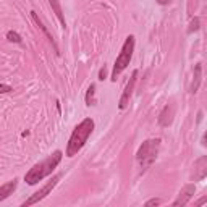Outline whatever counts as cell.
<instances>
[{"label":"cell","mask_w":207,"mask_h":207,"mask_svg":"<svg viewBox=\"0 0 207 207\" xmlns=\"http://www.w3.org/2000/svg\"><path fill=\"white\" fill-rule=\"evenodd\" d=\"M201 79H202V65L196 63L194 65V71H193V81H191V92L193 94H196L197 89H199Z\"/></svg>","instance_id":"11"},{"label":"cell","mask_w":207,"mask_h":207,"mask_svg":"<svg viewBox=\"0 0 207 207\" xmlns=\"http://www.w3.org/2000/svg\"><path fill=\"white\" fill-rule=\"evenodd\" d=\"M207 176V155L199 157L194 162V173H193V180L194 181H201Z\"/></svg>","instance_id":"8"},{"label":"cell","mask_w":207,"mask_h":207,"mask_svg":"<svg viewBox=\"0 0 207 207\" xmlns=\"http://www.w3.org/2000/svg\"><path fill=\"white\" fill-rule=\"evenodd\" d=\"M105 78H107V68H105V65H104V67L99 70V79H100V81H104Z\"/></svg>","instance_id":"17"},{"label":"cell","mask_w":207,"mask_h":207,"mask_svg":"<svg viewBox=\"0 0 207 207\" xmlns=\"http://www.w3.org/2000/svg\"><path fill=\"white\" fill-rule=\"evenodd\" d=\"M159 204H162V201H160V199H149V201L146 202V207H150V205H159Z\"/></svg>","instance_id":"18"},{"label":"cell","mask_w":207,"mask_h":207,"mask_svg":"<svg viewBox=\"0 0 207 207\" xmlns=\"http://www.w3.org/2000/svg\"><path fill=\"white\" fill-rule=\"evenodd\" d=\"M62 157H63L62 150H55L52 155L44 159V160L39 162V164H36L31 170L24 175V181L28 184H31V186L36 184V183H39V181H42L45 176H49L55 168L58 167V164L62 162Z\"/></svg>","instance_id":"1"},{"label":"cell","mask_w":207,"mask_h":207,"mask_svg":"<svg viewBox=\"0 0 207 207\" xmlns=\"http://www.w3.org/2000/svg\"><path fill=\"white\" fill-rule=\"evenodd\" d=\"M94 94H96V84H91L88 92H86V105H94L96 100H94Z\"/></svg>","instance_id":"14"},{"label":"cell","mask_w":207,"mask_h":207,"mask_svg":"<svg viewBox=\"0 0 207 207\" xmlns=\"http://www.w3.org/2000/svg\"><path fill=\"white\" fill-rule=\"evenodd\" d=\"M173 117H175V105L173 104H167V105L162 109L160 115H159V125L162 128L170 126L172 121H173Z\"/></svg>","instance_id":"7"},{"label":"cell","mask_w":207,"mask_h":207,"mask_svg":"<svg viewBox=\"0 0 207 207\" xmlns=\"http://www.w3.org/2000/svg\"><path fill=\"white\" fill-rule=\"evenodd\" d=\"M10 91H13L8 84H0V92L2 94H5V92H10Z\"/></svg>","instance_id":"19"},{"label":"cell","mask_w":207,"mask_h":207,"mask_svg":"<svg viewBox=\"0 0 207 207\" xmlns=\"http://www.w3.org/2000/svg\"><path fill=\"white\" fill-rule=\"evenodd\" d=\"M60 178H62V173H58V175H55L53 178H52V180L50 181H47L42 188H41V189L39 191H37V193H34L31 197H29V199H26L24 202H23V207H26V205H33V204H37V202H39V201H42L44 199V197L47 196V194H49L52 189H53V188L55 186H57V183L60 181Z\"/></svg>","instance_id":"5"},{"label":"cell","mask_w":207,"mask_h":207,"mask_svg":"<svg viewBox=\"0 0 207 207\" xmlns=\"http://www.w3.org/2000/svg\"><path fill=\"white\" fill-rule=\"evenodd\" d=\"M31 18H33V21L36 23V26L39 28V29H41V31L44 33V36L47 37V39H49V42H50V44L53 45V49H55V53L58 55V53H60V52H58V47H57V44H55V41H53V36H52V34L49 33V29H47V26H45V24L42 23V20H41L39 16H37V13H36V12H31Z\"/></svg>","instance_id":"10"},{"label":"cell","mask_w":207,"mask_h":207,"mask_svg":"<svg viewBox=\"0 0 207 207\" xmlns=\"http://www.w3.org/2000/svg\"><path fill=\"white\" fill-rule=\"evenodd\" d=\"M159 150H160V139H147L141 144V147L138 149L136 159L143 172H146L154 164V160L159 155Z\"/></svg>","instance_id":"3"},{"label":"cell","mask_w":207,"mask_h":207,"mask_svg":"<svg viewBox=\"0 0 207 207\" xmlns=\"http://www.w3.org/2000/svg\"><path fill=\"white\" fill-rule=\"evenodd\" d=\"M205 202H207V197H202V199H199V201L196 202V205H202V204H205Z\"/></svg>","instance_id":"20"},{"label":"cell","mask_w":207,"mask_h":207,"mask_svg":"<svg viewBox=\"0 0 207 207\" xmlns=\"http://www.w3.org/2000/svg\"><path fill=\"white\" fill-rule=\"evenodd\" d=\"M16 186H18V181L15 180V178H13L12 181H8V183H5V184L0 186V201H3L10 194H13V191L16 189Z\"/></svg>","instance_id":"12"},{"label":"cell","mask_w":207,"mask_h":207,"mask_svg":"<svg viewBox=\"0 0 207 207\" xmlns=\"http://www.w3.org/2000/svg\"><path fill=\"white\" fill-rule=\"evenodd\" d=\"M49 3H50V7H52L53 13L57 15V18L60 20L62 26L65 28V26H67V21H65V15H63V10H62V7H60V2H58V0H49Z\"/></svg>","instance_id":"13"},{"label":"cell","mask_w":207,"mask_h":207,"mask_svg":"<svg viewBox=\"0 0 207 207\" xmlns=\"http://www.w3.org/2000/svg\"><path fill=\"white\" fill-rule=\"evenodd\" d=\"M194 191H196V186L193 184V183H189V184H186L183 189L180 191V194H178V197L175 199V202H173V205H186L188 202L191 201V197L194 196Z\"/></svg>","instance_id":"9"},{"label":"cell","mask_w":207,"mask_h":207,"mask_svg":"<svg viewBox=\"0 0 207 207\" xmlns=\"http://www.w3.org/2000/svg\"><path fill=\"white\" fill-rule=\"evenodd\" d=\"M7 39L10 41V42H15V44H21L23 42L21 36L18 34V33H15V31H8L7 33Z\"/></svg>","instance_id":"16"},{"label":"cell","mask_w":207,"mask_h":207,"mask_svg":"<svg viewBox=\"0 0 207 207\" xmlns=\"http://www.w3.org/2000/svg\"><path fill=\"white\" fill-rule=\"evenodd\" d=\"M136 79H138V70L133 71V74H131V78L126 84V88L123 91V94H121V97H120V104H118V107L123 110L128 107V104H129V99H131V94H133L134 91V86H136Z\"/></svg>","instance_id":"6"},{"label":"cell","mask_w":207,"mask_h":207,"mask_svg":"<svg viewBox=\"0 0 207 207\" xmlns=\"http://www.w3.org/2000/svg\"><path fill=\"white\" fill-rule=\"evenodd\" d=\"M92 131H94L92 118H84L79 125H76V128L73 129V133L70 136L68 146H67V157H74L79 152L83 146L88 143V138L91 136Z\"/></svg>","instance_id":"2"},{"label":"cell","mask_w":207,"mask_h":207,"mask_svg":"<svg viewBox=\"0 0 207 207\" xmlns=\"http://www.w3.org/2000/svg\"><path fill=\"white\" fill-rule=\"evenodd\" d=\"M201 120H202V112H199V114H197V123H201Z\"/></svg>","instance_id":"22"},{"label":"cell","mask_w":207,"mask_h":207,"mask_svg":"<svg viewBox=\"0 0 207 207\" xmlns=\"http://www.w3.org/2000/svg\"><path fill=\"white\" fill-rule=\"evenodd\" d=\"M199 28H201V20L196 16V18L191 20V24H189V28H188V34H193L196 31H199Z\"/></svg>","instance_id":"15"},{"label":"cell","mask_w":207,"mask_h":207,"mask_svg":"<svg viewBox=\"0 0 207 207\" xmlns=\"http://www.w3.org/2000/svg\"><path fill=\"white\" fill-rule=\"evenodd\" d=\"M133 52H134V36H128L126 41L121 47V52L115 60V65H114V71H112V81H117L118 74L123 71L129 62H131V57H133Z\"/></svg>","instance_id":"4"},{"label":"cell","mask_w":207,"mask_h":207,"mask_svg":"<svg viewBox=\"0 0 207 207\" xmlns=\"http://www.w3.org/2000/svg\"><path fill=\"white\" fill-rule=\"evenodd\" d=\"M157 2L160 5H167V3H170V0H157Z\"/></svg>","instance_id":"21"}]
</instances>
